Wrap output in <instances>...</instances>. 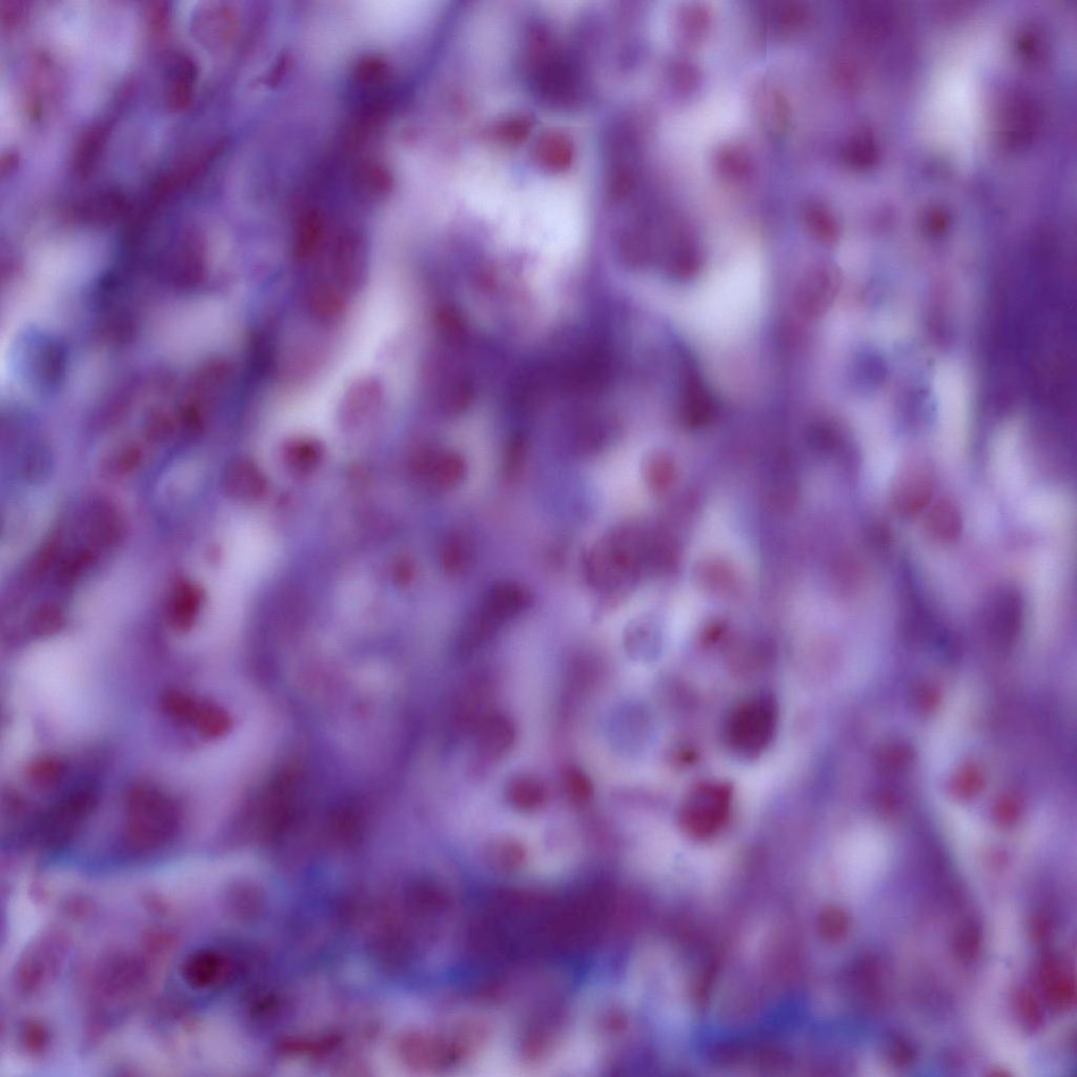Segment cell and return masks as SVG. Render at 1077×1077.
<instances>
[{
    "label": "cell",
    "mask_w": 1077,
    "mask_h": 1077,
    "mask_svg": "<svg viewBox=\"0 0 1077 1077\" xmlns=\"http://www.w3.org/2000/svg\"><path fill=\"white\" fill-rule=\"evenodd\" d=\"M513 742L510 723L502 718L486 720L479 729L478 744L486 757L497 758L505 753Z\"/></svg>",
    "instance_id": "obj_17"
},
{
    "label": "cell",
    "mask_w": 1077,
    "mask_h": 1077,
    "mask_svg": "<svg viewBox=\"0 0 1077 1077\" xmlns=\"http://www.w3.org/2000/svg\"><path fill=\"white\" fill-rule=\"evenodd\" d=\"M49 460L42 453H34L28 457L25 467V477L30 481L43 480L49 473Z\"/></svg>",
    "instance_id": "obj_26"
},
{
    "label": "cell",
    "mask_w": 1077,
    "mask_h": 1077,
    "mask_svg": "<svg viewBox=\"0 0 1077 1077\" xmlns=\"http://www.w3.org/2000/svg\"><path fill=\"white\" fill-rule=\"evenodd\" d=\"M325 234L323 215L314 208L304 210L296 223L293 254L298 262L312 259L321 248Z\"/></svg>",
    "instance_id": "obj_13"
},
{
    "label": "cell",
    "mask_w": 1077,
    "mask_h": 1077,
    "mask_svg": "<svg viewBox=\"0 0 1077 1077\" xmlns=\"http://www.w3.org/2000/svg\"><path fill=\"white\" fill-rule=\"evenodd\" d=\"M205 601L202 588L191 581H180L173 589L169 607V622L175 631L187 633L198 620Z\"/></svg>",
    "instance_id": "obj_8"
},
{
    "label": "cell",
    "mask_w": 1077,
    "mask_h": 1077,
    "mask_svg": "<svg viewBox=\"0 0 1077 1077\" xmlns=\"http://www.w3.org/2000/svg\"><path fill=\"white\" fill-rule=\"evenodd\" d=\"M390 84H391V78H390ZM390 84H389V85H390ZM388 88H389V87H388ZM386 90H388V89H386ZM385 93H386V92H385ZM384 95H385V94H384ZM383 98H384V97H383ZM382 101H383V100H382ZM381 105H382V104H381ZM380 109H381V108H380ZM379 113H380V112H379ZM378 118H379V117H378ZM377 124H378V123H377ZM376 131H377V130H376Z\"/></svg>",
    "instance_id": "obj_27"
},
{
    "label": "cell",
    "mask_w": 1077,
    "mask_h": 1077,
    "mask_svg": "<svg viewBox=\"0 0 1077 1077\" xmlns=\"http://www.w3.org/2000/svg\"><path fill=\"white\" fill-rule=\"evenodd\" d=\"M180 807L159 787L137 783L125 798L123 844L132 855H142L164 847L179 829Z\"/></svg>",
    "instance_id": "obj_1"
},
{
    "label": "cell",
    "mask_w": 1077,
    "mask_h": 1077,
    "mask_svg": "<svg viewBox=\"0 0 1077 1077\" xmlns=\"http://www.w3.org/2000/svg\"><path fill=\"white\" fill-rule=\"evenodd\" d=\"M777 724V704L769 696L744 700L731 710L727 718V745L738 755L754 758L763 753L775 737Z\"/></svg>",
    "instance_id": "obj_2"
},
{
    "label": "cell",
    "mask_w": 1077,
    "mask_h": 1077,
    "mask_svg": "<svg viewBox=\"0 0 1077 1077\" xmlns=\"http://www.w3.org/2000/svg\"><path fill=\"white\" fill-rule=\"evenodd\" d=\"M89 530L95 546H114L125 533L123 516L113 505L101 503L93 510Z\"/></svg>",
    "instance_id": "obj_15"
},
{
    "label": "cell",
    "mask_w": 1077,
    "mask_h": 1077,
    "mask_svg": "<svg viewBox=\"0 0 1077 1077\" xmlns=\"http://www.w3.org/2000/svg\"><path fill=\"white\" fill-rule=\"evenodd\" d=\"M332 266L339 289L358 291L368 273V248L364 238L356 232L340 235L335 243Z\"/></svg>",
    "instance_id": "obj_6"
},
{
    "label": "cell",
    "mask_w": 1077,
    "mask_h": 1077,
    "mask_svg": "<svg viewBox=\"0 0 1077 1077\" xmlns=\"http://www.w3.org/2000/svg\"><path fill=\"white\" fill-rule=\"evenodd\" d=\"M197 81L193 59L180 55L175 59L169 88L168 103L174 111H184L192 104Z\"/></svg>",
    "instance_id": "obj_14"
},
{
    "label": "cell",
    "mask_w": 1077,
    "mask_h": 1077,
    "mask_svg": "<svg viewBox=\"0 0 1077 1077\" xmlns=\"http://www.w3.org/2000/svg\"><path fill=\"white\" fill-rule=\"evenodd\" d=\"M341 289L330 286L328 283L317 284L309 296L311 313L320 321L332 322L338 319L345 310V302Z\"/></svg>",
    "instance_id": "obj_18"
},
{
    "label": "cell",
    "mask_w": 1077,
    "mask_h": 1077,
    "mask_svg": "<svg viewBox=\"0 0 1077 1077\" xmlns=\"http://www.w3.org/2000/svg\"><path fill=\"white\" fill-rule=\"evenodd\" d=\"M677 404L680 421L690 428H698L710 422L717 412V402L713 394L699 372L688 365L682 375Z\"/></svg>",
    "instance_id": "obj_7"
},
{
    "label": "cell",
    "mask_w": 1077,
    "mask_h": 1077,
    "mask_svg": "<svg viewBox=\"0 0 1077 1077\" xmlns=\"http://www.w3.org/2000/svg\"><path fill=\"white\" fill-rule=\"evenodd\" d=\"M545 796L544 787L532 779L520 780L513 787L512 797L515 803L524 808H533L542 804Z\"/></svg>",
    "instance_id": "obj_23"
},
{
    "label": "cell",
    "mask_w": 1077,
    "mask_h": 1077,
    "mask_svg": "<svg viewBox=\"0 0 1077 1077\" xmlns=\"http://www.w3.org/2000/svg\"><path fill=\"white\" fill-rule=\"evenodd\" d=\"M96 557L95 550L91 547L78 548L73 552L60 567V581L70 584L78 580L90 566Z\"/></svg>",
    "instance_id": "obj_22"
},
{
    "label": "cell",
    "mask_w": 1077,
    "mask_h": 1077,
    "mask_svg": "<svg viewBox=\"0 0 1077 1077\" xmlns=\"http://www.w3.org/2000/svg\"><path fill=\"white\" fill-rule=\"evenodd\" d=\"M733 798V789L725 783H701L688 792L680 806L681 827L696 838L715 835L729 820Z\"/></svg>",
    "instance_id": "obj_3"
},
{
    "label": "cell",
    "mask_w": 1077,
    "mask_h": 1077,
    "mask_svg": "<svg viewBox=\"0 0 1077 1077\" xmlns=\"http://www.w3.org/2000/svg\"><path fill=\"white\" fill-rule=\"evenodd\" d=\"M526 455V444L522 437L512 440L506 452L505 471L508 475L515 476L521 469Z\"/></svg>",
    "instance_id": "obj_24"
},
{
    "label": "cell",
    "mask_w": 1077,
    "mask_h": 1077,
    "mask_svg": "<svg viewBox=\"0 0 1077 1077\" xmlns=\"http://www.w3.org/2000/svg\"><path fill=\"white\" fill-rule=\"evenodd\" d=\"M839 274L830 267L809 269L798 282L795 304L798 312L809 320L824 316L835 300Z\"/></svg>",
    "instance_id": "obj_5"
},
{
    "label": "cell",
    "mask_w": 1077,
    "mask_h": 1077,
    "mask_svg": "<svg viewBox=\"0 0 1077 1077\" xmlns=\"http://www.w3.org/2000/svg\"><path fill=\"white\" fill-rule=\"evenodd\" d=\"M930 467L912 463L903 467L894 478L890 492L893 511L903 518L920 515L929 505L936 484Z\"/></svg>",
    "instance_id": "obj_4"
},
{
    "label": "cell",
    "mask_w": 1077,
    "mask_h": 1077,
    "mask_svg": "<svg viewBox=\"0 0 1077 1077\" xmlns=\"http://www.w3.org/2000/svg\"><path fill=\"white\" fill-rule=\"evenodd\" d=\"M472 555V545L469 539L461 535L452 536L443 547L442 559L445 570L452 574L465 572L471 565Z\"/></svg>",
    "instance_id": "obj_21"
},
{
    "label": "cell",
    "mask_w": 1077,
    "mask_h": 1077,
    "mask_svg": "<svg viewBox=\"0 0 1077 1077\" xmlns=\"http://www.w3.org/2000/svg\"><path fill=\"white\" fill-rule=\"evenodd\" d=\"M420 467L424 478L442 489L458 485L466 473L464 459L454 452L426 454L420 461Z\"/></svg>",
    "instance_id": "obj_11"
},
{
    "label": "cell",
    "mask_w": 1077,
    "mask_h": 1077,
    "mask_svg": "<svg viewBox=\"0 0 1077 1077\" xmlns=\"http://www.w3.org/2000/svg\"><path fill=\"white\" fill-rule=\"evenodd\" d=\"M66 616L63 608L46 602L35 608L28 620V632L36 639H47L63 631Z\"/></svg>",
    "instance_id": "obj_19"
},
{
    "label": "cell",
    "mask_w": 1077,
    "mask_h": 1077,
    "mask_svg": "<svg viewBox=\"0 0 1077 1077\" xmlns=\"http://www.w3.org/2000/svg\"><path fill=\"white\" fill-rule=\"evenodd\" d=\"M222 486L230 497L249 499L261 491V478L251 463L238 461L228 467Z\"/></svg>",
    "instance_id": "obj_16"
},
{
    "label": "cell",
    "mask_w": 1077,
    "mask_h": 1077,
    "mask_svg": "<svg viewBox=\"0 0 1077 1077\" xmlns=\"http://www.w3.org/2000/svg\"><path fill=\"white\" fill-rule=\"evenodd\" d=\"M107 137V127L96 126L80 140L75 154V170L79 176H88L95 168L100 153L104 151Z\"/></svg>",
    "instance_id": "obj_20"
},
{
    "label": "cell",
    "mask_w": 1077,
    "mask_h": 1077,
    "mask_svg": "<svg viewBox=\"0 0 1077 1077\" xmlns=\"http://www.w3.org/2000/svg\"><path fill=\"white\" fill-rule=\"evenodd\" d=\"M381 384L374 378H363L352 384L341 402L343 417L356 422L368 418L381 404Z\"/></svg>",
    "instance_id": "obj_12"
},
{
    "label": "cell",
    "mask_w": 1077,
    "mask_h": 1077,
    "mask_svg": "<svg viewBox=\"0 0 1077 1077\" xmlns=\"http://www.w3.org/2000/svg\"><path fill=\"white\" fill-rule=\"evenodd\" d=\"M141 461V451L137 447H130L115 459L111 470L119 476L129 475L138 469Z\"/></svg>",
    "instance_id": "obj_25"
},
{
    "label": "cell",
    "mask_w": 1077,
    "mask_h": 1077,
    "mask_svg": "<svg viewBox=\"0 0 1077 1077\" xmlns=\"http://www.w3.org/2000/svg\"><path fill=\"white\" fill-rule=\"evenodd\" d=\"M924 530L933 542L950 544L957 541L963 530L959 506L948 499L938 501L926 515Z\"/></svg>",
    "instance_id": "obj_9"
},
{
    "label": "cell",
    "mask_w": 1077,
    "mask_h": 1077,
    "mask_svg": "<svg viewBox=\"0 0 1077 1077\" xmlns=\"http://www.w3.org/2000/svg\"><path fill=\"white\" fill-rule=\"evenodd\" d=\"M532 594L524 585L517 582L496 584L482 603L502 622L523 613L532 604Z\"/></svg>",
    "instance_id": "obj_10"
}]
</instances>
